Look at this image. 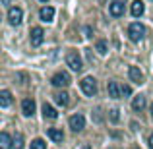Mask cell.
<instances>
[{
  "mask_svg": "<svg viewBox=\"0 0 153 149\" xmlns=\"http://www.w3.org/2000/svg\"><path fill=\"white\" fill-rule=\"evenodd\" d=\"M66 64L70 66L72 72H82L83 70V62H82V56H79L78 50H70L66 54Z\"/></svg>",
  "mask_w": 153,
  "mask_h": 149,
  "instance_id": "1",
  "label": "cell"
},
{
  "mask_svg": "<svg viewBox=\"0 0 153 149\" xmlns=\"http://www.w3.org/2000/svg\"><path fill=\"white\" fill-rule=\"evenodd\" d=\"M79 87H82V91L87 95V97L97 95V79L91 78V76H85V78L79 82Z\"/></svg>",
  "mask_w": 153,
  "mask_h": 149,
  "instance_id": "2",
  "label": "cell"
},
{
  "mask_svg": "<svg viewBox=\"0 0 153 149\" xmlns=\"http://www.w3.org/2000/svg\"><path fill=\"white\" fill-rule=\"evenodd\" d=\"M143 35H146V27H143L142 23H138V21L130 23V27H128V37H130V41L138 43V41L143 39Z\"/></svg>",
  "mask_w": 153,
  "mask_h": 149,
  "instance_id": "3",
  "label": "cell"
},
{
  "mask_svg": "<svg viewBox=\"0 0 153 149\" xmlns=\"http://www.w3.org/2000/svg\"><path fill=\"white\" fill-rule=\"evenodd\" d=\"M128 0H112L111 4H108V12H111V16H114V18H120V16H124V6H126Z\"/></svg>",
  "mask_w": 153,
  "mask_h": 149,
  "instance_id": "4",
  "label": "cell"
},
{
  "mask_svg": "<svg viewBox=\"0 0 153 149\" xmlns=\"http://www.w3.org/2000/svg\"><path fill=\"white\" fill-rule=\"evenodd\" d=\"M70 82H72V79H70V76H68L66 72H58V74H54L52 79H51V83L54 87H68Z\"/></svg>",
  "mask_w": 153,
  "mask_h": 149,
  "instance_id": "5",
  "label": "cell"
},
{
  "mask_svg": "<svg viewBox=\"0 0 153 149\" xmlns=\"http://www.w3.org/2000/svg\"><path fill=\"white\" fill-rule=\"evenodd\" d=\"M68 124H70V128L74 132H82L85 128V118H83V114H72Z\"/></svg>",
  "mask_w": 153,
  "mask_h": 149,
  "instance_id": "6",
  "label": "cell"
},
{
  "mask_svg": "<svg viewBox=\"0 0 153 149\" xmlns=\"http://www.w3.org/2000/svg\"><path fill=\"white\" fill-rule=\"evenodd\" d=\"M22 19H23L22 8L14 6V8H10V10H8V21H10L12 25H19V23H22Z\"/></svg>",
  "mask_w": 153,
  "mask_h": 149,
  "instance_id": "7",
  "label": "cell"
},
{
  "mask_svg": "<svg viewBox=\"0 0 153 149\" xmlns=\"http://www.w3.org/2000/svg\"><path fill=\"white\" fill-rule=\"evenodd\" d=\"M29 35H31L29 39H31V45H33V47H39L43 43V39H45V31H43L41 27H33Z\"/></svg>",
  "mask_w": 153,
  "mask_h": 149,
  "instance_id": "8",
  "label": "cell"
},
{
  "mask_svg": "<svg viewBox=\"0 0 153 149\" xmlns=\"http://www.w3.org/2000/svg\"><path fill=\"white\" fill-rule=\"evenodd\" d=\"M107 91H108V97H112V99H120V95H122V85H118L116 82H108Z\"/></svg>",
  "mask_w": 153,
  "mask_h": 149,
  "instance_id": "9",
  "label": "cell"
},
{
  "mask_svg": "<svg viewBox=\"0 0 153 149\" xmlns=\"http://www.w3.org/2000/svg\"><path fill=\"white\" fill-rule=\"evenodd\" d=\"M22 112H23V116H33V112H35V101L33 99H23L22 101Z\"/></svg>",
  "mask_w": 153,
  "mask_h": 149,
  "instance_id": "10",
  "label": "cell"
},
{
  "mask_svg": "<svg viewBox=\"0 0 153 149\" xmlns=\"http://www.w3.org/2000/svg\"><path fill=\"white\" fill-rule=\"evenodd\" d=\"M39 18H41V21H52V18H54V8L43 6L41 12H39Z\"/></svg>",
  "mask_w": 153,
  "mask_h": 149,
  "instance_id": "11",
  "label": "cell"
},
{
  "mask_svg": "<svg viewBox=\"0 0 153 149\" xmlns=\"http://www.w3.org/2000/svg\"><path fill=\"white\" fill-rule=\"evenodd\" d=\"M128 76H130V79L134 83H142L143 82V74L140 72V68H136V66H130V68H128Z\"/></svg>",
  "mask_w": 153,
  "mask_h": 149,
  "instance_id": "12",
  "label": "cell"
},
{
  "mask_svg": "<svg viewBox=\"0 0 153 149\" xmlns=\"http://www.w3.org/2000/svg\"><path fill=\"white\" fill-rule=\"evenodd\" d=\"M132 108H134L136 112H142L143 108H146V97H143V95H136L134 101H132Z\"/></svg>",
  "mask_w": 153,
  "mask_h": 149,
  "instance_id": "13",
  "label": "cell"
},
{
  "mask_svg": "<svg viewBox=\"0 0 153 149\" xmlns=\"http://www.w3.org/2000/svg\"><path fill=\"white\" fill-rule=\"evenodd\" d=\"M49 138L52 139V142H56V143H62L64 142V134H62V130H58V128H49Z\"/></svg>",
  "mask_w": 153,
  "mask_h": 149,
  "instance_id": "14",
  "label": "cell"
},
{
  "mask_svg": "<svg viewBox=\"0 0 153 149\" xmlns=\"http://www.w3.org/2000/svg\"><path fill=\"white\" fill-rule=\"evenodd\" d=\"M143 12H146L143 2H142V0H134V2H132V16H134V18H140Z\"/></svg>",
  "mask_w": 153,
  "mask_h": 149,
  "instance_id": "15",
  "label": "cell"
},
{
  "mask_svg": "<svg viewBox=\"0 0 153 149\" xmlns=\"http://www.w3.org/2000/svg\"><path fill=\"white\" fill-rule=\"evenodd\" d=\"M12 143H14L12 136L6 134V132H2V134H0V149H12Z\"/></svg>",
  "mask_w": 153,
  "mask_h": 149,
  "instance_id": "16",
  "label": "cell"
},
{
  "mask_svg": "<svg viewBox=\"0 0 153 149\" xmlns=\"http://www.w3.org/2000/svg\"><path fill=\"white\" fill-rule=\"evenodd\" d=\"M10 105H12V93L8 89H2L0 91V107L6 108V107H10Z\"/></svg>",
  "mask_w": 153,
  "mask_h": 149,
  "instance_id": "17",
  "label": "cell"
},
{
  "mask_svg": "<svg viewBox=\"0 0 153 149\" xmlns=\"http://www.w3.org/2000/svg\"><path fill=\"white\" fill-rule=\"evenodd\" d=\"M54 101L60 105V107H68V103H70V95H68L66 91H60V93L54 95Z\"/></svg>",
  "mask_w": 153,
  "mask_h": 149,
  "instance_id": "18",
  "label": "cell"
},
{
  "mask_svg": "<svg viewBox=\"0 0 153 149\" xmlns=\"http://www.w3.org/2000/svg\"><path fill=\"white\" fill-rule=\"evenodd\" d=\"M43 116H45V118H51V120H54L56 116H58V112L54 110V107H51L49 103H45V105H43Z\"/></svg>",
  "mask_w": 153,
  "mask_h": 149,
  "instance_id": "19",
  "label": "cell"
},
{
  "mask_svg": "<svg viewBox=\"0 0 153 149\" xmlns=\"http://www.w3.org/2000/svg\"><path fill=\"white\" fill-rule=\"evenodd\" d=\"M95 49H97V52H99V54H107V50H108V47H107V41H97Z\"/></svg>",
  "mask_w": 153,
  "mask_h": 149,
  "instance_id": "20",
  "label": "cell"
},
{
  "mask_svg": "<svg viewBox=\"0 0 153 149\" xmlns=\"http://www.w3.org/2000/svg\"><path fill=\"white\" fill-rule=\"evenodd\" d=\"M31 149H47V143L43 142V139H33V142H31Z\"/></svg>",
  "mask_w": 153,
  "mask_h": 149,
  "instance_id": "21",
  "label": "cell"
},
{
  "mask_svg": "<svg viewBox=\"0 0 153 149\" xmlns=\"http://www.w3.org/2000/svg\"><path fill=\"white\" fill-rule=\"evenodd\" d=\"M22 142H23L22 134H18V136L14 138V145H16V149H22Z\"/></svg>",
  "mask_w": 153,
  "mask_h": 149,
  "instance_id": "22",
  "label": "cell"
},
{
  "mask_svg": "<svg viewBox=\"0 0 153 149\" xmlns=\"http://www.w3.org/2000/svg\"><path fill=\"white\" fill-rule=\"evenodd\" d=\"M111 120H112V122L118 120V108H112V110H111Z\"/></svg>",
  "mask_w": 153,
  "mask_h": 149,
  "instance_id": "23",
  "label": "cell"
},
{
  "mask_svg": "<svg viewBox=\"0 0 153 149\" xmlns=\"http://www.w3.org/2000/svg\"><path fill=\"white\" fill-rule=\"evenodd\" d=\"M122 95H132V87L130 85H122Z\"/></svg>",
  "mask_w": 153,
  "mask_h": 149,
  "instance_id": "24",
  "label": "cell"
},
{
  "mask_svg": "<svg viewBox=\"0 0 153 149\" xmlns=\"http://www.w3.org/2000/svg\"><path fill=\"white\" fill-rule=\"evenodd\" d=\"M149 147H151V149H153V134H151V136H149Z\"/></svg>",
  "mask_w": 153,
  "mask_h": 149,
  "instance_id": "25",
  "label": "cell"
},
{
  "mask_svg": "<svg viewBox=\"0 0 153 149\" xmlns=\"http://www.w3.org/2000/svg\"><path fill=\"white\" fill-rule=\"evenodd\" d=\"M2 4H4V6H8V4H10V0H2Z\"/></svg>",
  "mask_w": 153,
  "mask_h": 149,
  "instance_id": "26",
  "label": "cell"
},
{
  "mask_svg": "<svg viewBox=\"0 0 153 149\" xmlns=\"http://www.w3.org/2000/svg\"><path fill=\"white\" fill-rule=\"evenodd\" d=\"M82 149H91V147H89V145H83V147H82Z\"/></svg>",
  "mask_w": 153,
  "mask_h": 149,
  "instance_id": "27",
  "label": "cell"
},
{
  "mask_svg": "<svg viewBox=\"0 0 153 149\" xmlns=\"http://www.w3.org/2000/svg\"><path fill=\"white\" fill-rule=\"evenodd\" d=\"M151 116H153V105H151Z\"/></svg>",
  "mask_w": 153,
  "mask_h": 149,
  "instance_id": "28",
  "label": "cell"
},
{
  "mask_svg": "<svg viewBox=\"0 0 153 149\" xmlns=\"http://www.w3.org/2000/svg\"><path fill=\"white\" fill-rule=\"evenodd\" d=\"M41 2H47V0H41Z\"/></svg>",
  "mask_w": 153,
  "mask_h": 149,
  "instance_id": "29",
  "label": "cell"
},
{
  "mask_svg": "<svg viewBox=\"0 0 153 149\" xmlns=\"http://www.w3.org/2000/svg\"><path fill=\"white\" fill-rule=\"evenodd\" d=\"M136 149H138V147H136Z\"/></svg>",
  "mask_w": 153,
  "mask_h": 149,
  "instance_id": "30",
  "label": "cell"
}]
</instances>
